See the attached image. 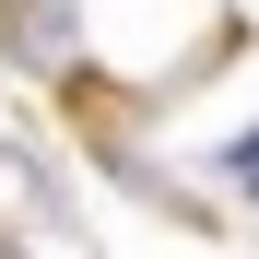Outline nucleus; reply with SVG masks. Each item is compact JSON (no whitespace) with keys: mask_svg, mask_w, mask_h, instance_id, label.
<instances>
[{"mask_svg":"<svg viewBox=\"0 0 259 259\" xmlns=\"http://www.w3.org/2000/svg\"><path fill=\"white\" fill-rule=\"evenodd\" d=\"M12 24H24L12 59H59V48H71V0H12Z\"/></svg>","mask_w":259,"mask_h":259,"instance_id":"nucleus-1","label":"nucleus"}]
</instances>
